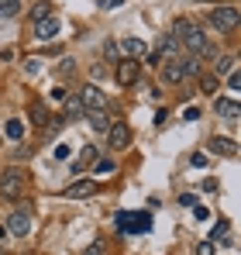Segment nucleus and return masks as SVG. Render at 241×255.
Returning a JSON list of instances; mask_svg holds the SVG:
<instances>
[{
    "label": "nucleus",
    "mask_w": 241,
    "mask_h": 255,
    "mask_svg": "<svg viewBox=\"0 0 241 255\" xmlns=\"http://www.w3.org/2000/svg\"><path fill=\"white\" fill-rule=\"evenodd\" d=\"M21 193H24V172L17 169V166L3 169V176H0V197L3 200H17Z\"/></svg>",
    "instance_id": "obj_1"
},
{
    "label": "nucleus",
    "mask_w": 241,
    "mask_h": 255,
    "mask_svg": "<svg viewBox=\"0 0 241 255\" xmlns=\"http://www.w3.org/2000/svg\"><path fill=\"white\" fill-rule=\"evenodd\" d=\"M241 21L238 7H231V3H224V7H214L210 10V24L217 28V35H224V31H235Z\"/></svg>",
    "instance_id": "obj_2"
},
{
    "label": "nucleus",
    "mask_w": 241,
    "mask_h": 255,
    "mask_svg": "<svg viewBox=\"0 0 241 255\" xmlns=\"http://www.w3.org/2000/svg\"><path fill=\"white\" fill-rule=\"evenodd\" d=\"M80 104L86 107V111H107V93H104L97 83H86L80 90Z\"/></svg>",
    "instance_id": "obj_3"
},
{
    "label": "nucleus",
    "mask_w": 241,
    "mask_h": 255,
    "mask_svg": "<svg viewBox=\"0 0 241 255\" xmlns=\"http://www.w3.org/2000/svg\"><path fill=\"white\" fill-rule=\"evenodd\" d=\"M107 145H111L114 152H124V148L131 145V128L124 125V121H114L111 131H107Z\"/></svg>",
    "instance_id": "obj_4"
},
{
    "label": "nucleus",
    "mask_w": 241,
    "mask_h": 255,
    "mask_svg": "<svg viewBox=\"0 0 241 255\" xmlns=\"http://www.w3.org/2000/svg\"><path fill=\"white\" fill-rule=\"evenodd\" d=\"M141 76V62L138 59H120L118 62V83L120 86H134Z\"/></svg>",
    "instance_id": "obj_5"
},
{
    "label": "nucleus",
    "mask_w": 241,
    "mask_h": 255,
    "mask_svg": "<svg viewBox=\"0 0 241 255\" xmlns=\"http://www.w3.org/2000/svg\"><path fill=\"white\" fill-rule=\"evenodd\" d=\"M3 228H7V235L28 238V235H31V217H28L24 211H14L10 217H7V224H3Z\"/></svg>",
    "instance_id": "obj_6"
},
{
    "label": "nucleus",
    "mask_w": 241,
    "mask_h": 255,
    "mask_svg": "<svg viewBox=\"0 0 241 255\" xmlns=\"http://www.w3.org/2000/svg\"><path fill=\"white\" fill-rule=\"evenodd\" d=\"M148 228H152V214L141 211V214H127V217H124V228H120V231H134V235H145Z\"/></svg>",
    "instance_id": "obj_7"
},
{
    "label": "nucleus",
    "mask_w": 241,
    "mask_h": 255,
    "mask_svg": "<svg viewBox=\"0 0 241 255\" xmlns=\"http://www.w3.org/2000/svg\"><path fill=\"white\" fill-rule=\"evenodd\" d=\"M59 17L52 14V17H45V21H35V38H41V42H55V35H59Z\"/></svg>",
    "instance_id": "obj_8"
},
{
    "label": "nucleus",
    "mask_w": 241,
    "mask_h": 255,
    "mask_svg": "<svg viewBox=\"0 0 241 255\" xmlns=\"http://www.w3.org/2000/svg\"><path fill=\"white\" fill-rule=\"evenodd\" d=\"M159 69H162V80H165V83H183V80H186V76H183V62H179V59H165Z\"/></svg>",
    "instance_id": "obj_9"
},
{
    "label": "nucleus",
    "mask_w": 241,
    "mask_h": 255,
    "mask_svg": "<svg viewBox=\"0 0 241 255\" xmlns=\"http://www.w3.org/2000/svg\"><path fill=\"white\" fill-rule=\"evenodd\" d=\"M210 152L235 159V155H238V141H231V138H210Z\"/></svg>",
    "instance_id": "obj_10"
},
{
    "label": "nucleus",
    "mask_w": 241,
    "mask_h": 255,
    "mask_svg": "<svg viewBox=\"0 0 241 255\" xmlns=\"http://www.w3.org/2000/svg\"><path fill=\"white\" fill-rule=\"evenodd\" d=\"M86 118H90V128H93V131H100V134H107L111 125H114V121L107 118V111H86Z\"/></svg>",
    "instance_id": "obj_11"
},
{
    "label": "nucleus",
    "mask_w": 241,
    "mask_h": 255,
    "mask_svg": "<svg viewBox=\"0 0 241 255\" xmlns=\"http://www.w3.org/2000/svg\"><path fill=\"white\" fill-rule=\"evenodd\" d=\"M217 114H221L224 121H231V125H235V121L241 118V107L235 104V100H224V97H221V100H217Z\"/></svg>",
    "instance_id": "obj_12"
},
{
    "label": "nucleus",
    "mask_w": 241,
    "mask_h": 255,
    "mask_svg": "<svg viewBox=\"0 0 241 255\" xmlns=\"http://www.w3.org/2000/svg\"><path fill=\"white\" fill-rule=\"evenodd\" d=\"M83 114H86V107L80 104V93H66V114L62 118L69 121V118H83Z\"/></svg>",
    "instance_id": "obj_13"
},
{
    "label": "nucleus",
    "mask_w": 241,
    "mask_h": 255,
    "mask_svg": "<svg viewBox=\"0 0 241 255\" xmlns=\"http://www.w3.org/2000/svg\"><path fill=\"white\" fill-rule=\"evenodd\" d=\"M120 52H124V59H138V55L145 52V42H141V38H124V42H120Z\"/></svg>",
    "instance_id": "obj_14"
},
{
    "label": "nucleus",
    "mask_w": 241,
    "mask_h": 255,
    "mask_svg": "<svg viewBox=\"0 0 241 255\" xmlns=\"http://www.w3.org/2000/svg\"><path fill=\"white\" fill-rule=\"evenodd\" d=\"M114 172H118V162H111V159H97L93 162V176L97 179H111Z\"/></svg>",
    "instance_id": "obj_15"
},
{
    "label": "nucleus",
    "mask_w": 241,
    "mask_h": 255,
    "mask_svg": "<svg viewBox=\"0 0 241 255\" xmlns=\"http://www.w3.org/2000/svg\"><path fill=\"white\" fill-rule=\"evenodd\" d=\"M21 7H24V0H0V21L17 17V14H21Z\"/></svg>",
    "instance_id": "obj_16"
},
{
    "label": "nucleus",
    "mask_w": 241,
    "mask_h": 255,
    "mask_svg": "<svg viewBox=\"0 0 241 255\" xmlns=\"http://www.w3.org/2000/svg\"><path fill=\"white\" fill-rule=\"evenodd\" d=\"M48 121H52V114H48V107H45L41 100H35V104H31V125L45 128V125H48Z\"/></svg>",
    "instance_id": "obj_17"
},
{
    "label": "nucleus",
    "mask_w": 241,
    "mask_h": 255,
    "mask_svg": "<svg viewBox=\"0 0 241 255\" xmlns=\"http://www.w3.org/2000/svg\"><path fill=\"white\" fill-rule=\"evenodd\" d=\"M90 162H97V148H93V145H86V148H83V155H80V159H76V162H73V172L80 176V172L86 169Z\"/></svg>",
    "instance_id": "obj_18"
},
{
    "label": "nucleus",
    "mask_w": 241,
    "mask_h": 255,
    "mask_svg": "<svg viewBox=\"0 0 241 255\" xmlns=\"http://www.w3.org/2000/svg\"><path fill=\"white\" fill-rule=\"evenodd\" d=\"M97 190V183H90V179H80V183H73L69 190H66V197H90Z\"/></svg>",
    "instance_id": "obj_19"
},
{
    "label": "nucleus",
    "mask_w": 241,
    "mask_h": 255,
    "mask_svg": "<svg viewBox=\"0 0 241 255\" xmlns=\"http://www.w3.org/2000/svg\"><path fill=\"white\" fill-rule=\"evenodd\" d=\"M0 131H3L10 141H21V134H24V125H21V118H10V121L0 128Z\"/></svg>",
    "instance_id": "obj_20"
},
{
    "label": "nucleus",
    "mask_w": 241,
    "mask_h": 255,
    "mask_svg": "<svg viewBox=\"0 0 241 255\" xmlns=\"http://www.w3.org/2000/svg\"><path fill=\"white\" fill-rule=\"evenodd\" d=\"M221 90V76H214V73H207V76H200V93H207V97H214Z\"/></svg>",
    "instance_id": "obj_21"
},
{
    "label": "nucleus",
    "mask_w": 241,
    "mask_h": 255,
    "mask_svg": "<svg viewBox=\"0 0 241 255\" xmlns=\"http://www.w3.org/2000/svg\"><path fill=\"white\" fill-rule=\"evenodd\" d=\"M183 76H200V55H183Z\"/></svg>",
    "instance_id": "obj_22"
},
{
    "label": "nucleus",
    "mask_w": 241,
    "mask_h": 255,
    "mask_svg": "<svg viewBox=\"0 0 241 255\" xmlns=\"http://www.w3.org/2000/svg\"><path fill=\"white\" fill-rule=\"evenodd\" d=\"M235 66H238V55H221V59H217V73H214V76H228V73H235Z\"/></svg>",
    "instance_id": "obj_23"
},
{
    "label": "nucleus",
    "mask_w": 241,
    "mask_h": 255,
    "mask_svg": "<svg viewBox=\"0 0 241 255\" xmlns=\"http://www.w3.org/2000/svg\"><path fill=\"white\" fill-rule=\"evenodd\" d=\"M155 52H159L162 62H165V59H169V55L176 52V38H172V35H162V38H159V48H155Z\"/></svg>",
    "instance_id": "obj_24"
},
{
    "label": "nucleus",
    "mask_w": 241,
    "mask_h": 255,
    "mask_svg": "<svg viewBox=\"0 0 241 255\" xmlns=\"http://www.w3.org/2000/svg\"><path fill=\"white\" fill-rule=\"evenodd\" d=\"M31 17H35V21H45V17H52V3H48V0H38V3L31 7Z\"/></svg>",
    "instance_id": "obj_25"
},
{
    "label": "nucleus",
    "mask_w": 241,
    "mask_h": 255,
    "mask_svg": "<svg viewBox=\"0 0 241 255\" xmlns=\"http://www.w3.org/2000/svg\"><path fill=\"white\" fill-rule=\"evenodd\" d=\"M221 238L228 242V221H221V224H217V228L210 231V242H221Z\"/></svg>",
    "instance_id": "obj_26"
},
{
    "label": "nucleus",
    "mask_w": 241,
    "mask_h": 255,
    "mask_svg": "<svg viewBox=\"0 0 241 255\" xmlns=\"http://www.w3.org/2000/svg\"><path fill=\"white\" fill-rule=\"evenodd\" d=\"M104 55H107V59H114V62H120V48L114 42H107L104 45Z\"/></svg>",
    "instance_id": "obj_27"
},
{
    "label": "nucleus",
    "mask_w": 241,
    "mask_h": 255,
    "mask_svg": "<svg viewBox=\"0 0 241 255\" xmlns=\"http://www.w3.org/2000/svg\"><path fill=\"white\" fill-rule=\"evenodd\" d=\"M183 121H200V111H197V107H186V111H183Z\"/></svg>",
    "instance_id": "obj_28"
},
{
    "label": "nucleus",
    "mask_w": 241,
    "mask_h": 255,
    "mask_svg": "<svg viewBox=\"0 0 241 255\" xmlns=\"http://www.w3.org/2000/svg\"><path fill=\"white\" fill-rule=\"evenodd\" d=\"M228 86H231V90H238V86H241V76H238V69H235V73H228Z\"/></svg>",
    "instance_id": "obj_29"
},
{
    "label": "nucleus",
    "mask_w": 241,
    "mask_h": 255,
    "mask_svg": "<svg viewBox=\"0 0 241 255\" xmlns=\"http://www.w3.org/2000/svg\"><path fill=\"white\" fill-rule=\"evenodd\" d=\"M179 204H183V207H197V197H193V193H183Z\"/></svg>",
    "instance_id": "obj_30"
},
{
    "label": "nucleus",
    "mask_w": 241,
    "mask_h": 255,
    "mask_svg": "<svg viewBox=\"0 0 241 255\" xmlns=\"http://www.w3.org/2000/svg\"><path fill=\"white\" fill-rule=\"evenodd\" d=\"M197 255H214V242H203V245H197Z\"/></svg>",
    "instance_id": "obj_31"
},
{
    "label": "nucleus",
    "mask_w": 241,
    "mask_h": 255,
    "mask_svg": "<svg viewBox=\"0 0 241 255\" xmlns=\"http://www.w3.org/2000/svg\"><path fill=\"white\" fill-rule=\"evenodd\" d=\"M59 73H62V76L73 73V59H62V62H59Z\"/></svg>",
    "instance_id": "obj_32"
},
{
    "label": "nucleus",
    "mask_w": 241,
    "mask_h": 255,
    "mask_svg": "<svg viewBox=\"0 0 241 255\" xmlns=\"http://www.w3.org/2000/svg\"><path fill=\"white\" fill-rule=\"evenodd\" d=\"M193 217H197V221H207L210 211H207V207H193Z\"/></svg>",
    "instance_id": "obj_33"
},
{
    "label": "nucleus",
    "mask_w": 241,
    "mask_h": 255,
    "mask_svg": "<svg viewBox=\"0 0 241 255\" xmlns=\"http://www.w3.org/2000/svg\"><path fill=\"white\" fill-rule=\"evenodd\" d=\"M55 159H69V145H59L55 148Z\"/></svg>",
    "instance_id": "obj_34"
},
{
    "label": "nucleus",
    "mask_w": 241,
    "mask_h": 255,
    "mask_svg": "<svg viewBox=\"0 0 241 255\" xmlns=\"http://www.w3.org/2000/svg\"><path fill=\"white\" fill-rule=\"evenodd\" d=\"M83 255H107V252H104V245H90Z\"/></svg>",
    "instance_id": "obj_35"
},
{
    "label": "nucleus",
    "mask_w": 241,
    "mask_h": 255,
    "mask_svg": "<svg viewBox=\"0 0 241 255\" xmlns=\"http://www.w3.org/2000/svg\"><path fill=\"white\" fill-rule=\"evenodd\" d=\"M124 0H100V7H107V10H114V7H120Z\"/></svg>",
    "instance_id": "obj_36"
},
{
    "label": "nucleus",
    "mask_w": 241,
    "mask_h": 255,
    "mask_svg": "<svg viewBox=\"0 0 241 255\" xmlns=\"http://www.w3.org/2000/svg\"><path fill=\"white\" fill-rule=\"evenodd\" d=\"M41 69V59H28V73H38Z\"/></svg>",
    "instance_id": "obj_37"
},
{
    "label": "nucleus",
    "mask_w": 241,
    "mask_h": 255,
    "mask_svg": "<svg viewBox=\"0 0 241 255\" xmlns=\"http://www.w3.org/2000/svg\"><path fill=\"white\" fill-rule=\"evenodd\" d=\"M193 166H197V169H200V166H207V155H203V152H197V155H193Z\"/></svg>",
    "instance_id": "obj_38"
},
{
    "label": "nucleus",
    "mask_w": 241,
    "mask_h": 255,
    "mask_svg": "<svg viewBox=\"0 0 241 255\" xmlns=\"http://www.w3.org/2000/svg\"><path fill=\"white\" fill-rule=\"evenodd\" d=\"M3 235H7V228H3V224H0V238H3Z\"/></svg>",
    "instance_id": "obj_39"
},
{
    "label": "nucleus",
    "mask_w": 241,
    "mask_h": 255,
    "mask_svg": "<svg viewBox=\"0 0 241 255\" xmlns=\"http://www.w3.org/2000/svg\"><path fill=\"white\" fill-rule=\"evenodd\" d=\"M0 255H10V252H7V249H3V245H0Z\"/></svg>",
    "instance_id": "obj_40"
},
{
    "label": "nucleus",
    "mask_w": 241,
    "mask_h": 255,
    "mask_svg": "<svg viewBox=\"0 0 241 255\" xmlns=\"http://www.w3.org/2000/svg\"><path fill=\"white\" fill-rule=\"evenodd\" d=\"M0 134H3V131H0Z\"/></svg>",
    "instance_id": "obj_41"
}]
</instances>
